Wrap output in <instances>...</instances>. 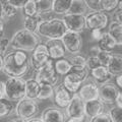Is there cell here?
Masks as SVG:
<instances>
[{
    "label": "cell",
    "mask_w": 122,
    "mask_h": 122,
    "mask_svg": "<svg viewBox=\"0 0 122 122\" xmlns=\"http://www.w3.org/2000/svg\"><path fill=\"white\" fill-rule=\"evenodd\" d=\"M30 66L28 53L20 50L10 51L3 56L2 71L9 77H22Z\"/></svg>",
    "instance_id": "obj_1"
},
{
    "label": "cell",
    "mask_w": 122,
    "mask_h": 122,
    "mask_svg": "<svg viewBox=\"0 0 122 122\" xmlns=\"http://www.w3.org/2000/svg\"><path fill=\"white\" fill-rule=\"evenodd\" d=\"M40 44L39 36L36 33L29 32L25 29L17 30L12 36L9 45L13 50H20L25 52H33Z\"/></svg>",
    "instance_id": "obj_2"
},
{
    "label": "cell",
    "mask_w": 122,
    "mask_h": 122,
    "mask_svg": "<svg viewBox=\"0 0 122 122\" xmlns=\"http://www.w3.org/2000/svg\"><path fill=\"white\" fill-rule=\"evenodd\" d=\"M66 32L67 29L63 20L61 18L54 17L50 21L41 22L36 34L39 37L46 38L47 40H61Z\"/></svg>",
    "instance_id": "obj_3"
},
{
    "label": "cell",
    "mask_w": 122,
    "mask_h": 122,
    "mask_svg": "<svg viewBox=\"0 0 122 122\" xmlns=\"http://www.w3.org/2000/svg\"><path fill=\"white\" fill-rule=\"evenodd\" d=\"M4 98L20 102L25 98V81L22 77H8L4 82Z\"/></svg>",
    "instance_id": "obj_4"
},
{
    "label": "cell",
    "mask_w": 122,
    "mask_h": 122,
    "mask_svg": "<svg viewBox=\"0 0 122 122\" xmlns=\"http://www.w3.org/2000/svg\"><path fill=\"white\" fill-rule=\"evenodd\" d=\"M34 79L37 81L40 85H50L54 86L59 79V76L56 73L54 68V60L50 59L44 66L35 70Z\"/></svg>",
    "instance_id": "obj_5"
},
{
    "label": "cell",
    "mask_w": 122,
    "mask_h": 122,
    "mask_svg": "<svg viewBox=\"0 0 122 122\" xmlns=\"http://www.w3.org/2000/svg\"><path fill=\"white\" fill-rule=\"evenodd\" d=\"M14 110L16 116L28 121L30 119H33L38 114V112H39V105H38V103L35 100L24 98L20 102H17Z\"/></svg>",
    "instance_id": "obj_6"
},
{
    "label": "cell",
    "mask_w": 122,
    "mask_h": 122,
    "mask_svg": "<svg viewBox=\"0 0 122 122\" xmlns=\"http://www.w3.org/2000/svg\"><path fill=\"white\" fill-rule=\"evenodd\" d=\"M109 25V16L103 11H92L86 15V29L103 30Z\"/></svg>",
    "instance_id": "obj_7"
},
{
    "label": "cell",
    "mask_w": 122,
    "mask_h": 122,
    "mask_svg": "<svg viewBox=\"0 0 122 122\" xmlns=\"http://www.w3.org/2000/svg\"><path fill=\"white\" fill-rule=\"evenodd\" d=\"M61 42L67 52H69L71 55L79 54L82 48V38L81 34L74 32H67L64 34V36L61 38Z\"/></svg>",
    "instance_id": "obj_8"
},
{
    "label": "cell",
    "mask_w": 122,
    "mask_h": 122,
    "mask_svg": "<svg viewBox=\"0 0 122 122\" xmlns=\"http://www.w3.org/2000/svg\"><path fill=\"white\" fill-rule=\"evenodd\" d=\"M65 115L68 118H76L83 120L85 115V102L77 96V94H73L71 101L65 108Z\"/></svg>",
    "instance_id": "obj_9"
},
{
    "label": "cell",
    "mask_w": 122,
    "mask_h": 122,
    "mask_svg": "<svg viewBox=\"0 0 122 122\" xmlns=\"http://www.w3.org/2000/svg\"><path fill=\"white\" fill-rule=\"evenodd\" d=\"M62 20L67 30L81 34L86 29V15L66 13L63 15Z\"/></svg>",
    "instance_id": "obj_10"
},
{
    "label": "cell",
    "mask_w": 122,
    "mask_h": 122,
    "mask_svg": "<svg viewBox=\"0 0 122 122\" xmlns=\"http://www.w3.org/2000/svg\"><path fill=\"white\" fill-rule=\"evenodd\" d=\"M50 59L51 58L49 57L46 45L40 43L32 52V55L30 57V64L34 69L37 70L42 66H44Z\"/></svg>",
    "instance_id": "obj_11"
},
{
    "label": "cell",
    "mask_w": 122,
    "mask_h": 122,
    "mask_svg": "<svg viewBox=\"0 0 122 122\" xmlns=\"http://www.w3.org/2000/svg\"><path fill=\"white\" fill-rule=\"evenodd\" d=\"M120 93V90L115 85L110 82L105 83L99 87V100H101L104 104L113 105Z\"/></svg>",
    "instance_id": "obj_12"
},
{
    "label": "cell",
    "mask_w": 122,
    "mask_h": 122,
    "mask_svg": "<svg viewBox=\"0 0 122 122\" xmlns=\"http://www.w3.org/2000/svg\"><path fill=\"white\" fill-rule=\"evenodd\" d=\"M72 95L70 92H68L62 83L57 86L54 89V94H53V102L55 106L59 109H65L69 104V102L72 99Z\"/></svg>",
    "instance_id": "obj_13"
},
{
    "label": "cell",
    "mask_w": 122,
    "mask_h": 122,
    "mask_svg": "<svg viewBox=\"0 0 122 122\" xmlns=\"http://www.w3.org/2000/svg\"><path fill=\"white\" fill-rule=\"evenodd\" d=\"M77 96L85 103L92 100H97L99 99V86L94 81H85L77 92Z\"/></svg>",
    "instance_id": "obj_14"
},
{
    "label": "cell",
    "mask_w": 122,
    "mask_h": 122,
    "mask_svg": "<svg viewBox=\"0 0 122 122\" xmlns=\"http://www.w3.org/2000/svg\"><path fill=\"white\" fill-rule=\"evenodd\" d=\"M66 115L57 107H47L43 110L40 119L43 122H65Z\"/></svg>",
    "instance_id": "obj_15"
},
{
    "label": "cell",
    "mask_w": 122,
    "mask_h": 122,
    "mask_svg": "<svg viewBox=\"0 0 122 122\" xmlns=\"http://www.w3.org/2000/svg\"><path fill=\"white\" fill-rule=\"evenodd\" d=\"M45 45L47 48L49 57L54 61L63 58L66 54V50L61 40H47Z\"/></svg>",
    "instance_id": "obj_16"
},
{
    "label": "cell",
    "mask_w": 122,
    "mask_h": 122,
    "mask_svg": "<svg viewBox=\"0 0 122 122\" xmlns=\"http://www.w3.org/2000/svg\"><path fill=\"white\" fill-rule=\"evenodd\" d=\"M83 82H85V81L81 79L76 73L69 71V73H67L63 77L62 85L68 92H70L73 95V94H77V92L79 91Z\"/></svg>",
    "instance_id": "obj_17"
},
{
    "label": "cell",
    "mask_w": 122,
    "mask_h": 122,
    "mask_svg": "<svg viewBox=\"0 0 122 122\" xmlns=\"http://www.w3.org/2000/svg\"><path fill=\"white\" fill-rule=\"evenodd\" d=\"M104 112V103L101 100H92L85 103V115L87 119L100 115L101 113Z\"/></svg>",
    "instance_id": "obj_18"
},
{
    "label": "cell",
    "mask_w": 122,
    "mask_h": 122,
    "mask_svg": "<svg viewBox=\"0 0 122 122\" xmlns=\"http://www.w3.org/2000/svg\"><path fill=\"white\" fill-rule=\"evenodd\" d=\"M91 75L93 77V81L95 83L99 86H103L105 83H108L112 78V75L110 74L106 66H99L95 69L91 70Z\"/></svg>",
    "instance_id": "obj_19"
},
{
    "label": "cell",
    "mask_w": 122,
    "mask_h": 122,
    "mask_svg": "<svg viewBox=\"0 0 122 122\" xmlns=\"http://www.w3.org/2000/svg\"><path fill=\"white\" fill-rule=\"evenodd\" d=\"M107 69L112 76H116L122 73V54L112 53L110 61L107 65Z\"/></svg>",
    "instance_id": "obj_20"
},
{
    "label": "cell",
    "mask_w": 122,
    "mask_h": 122,
    "mask_svg": "<svg viewBox=\"0 0 122 122\" xmlns=\"http://www.w3.org/2000/svg\"><path fill=\"white\" fill-rule=\"evenodd\" d=\"M73 0H53L52 1V11L55 14L64 15L69 12Z\"/></svg>",
    "instance_id": "obj_21"
},
{
    "label": "cell",
    "mask_w": 122,
    "mask_h": 122,
    "mask_svg": "<svg viewBox=\"0 0 122 122\" xmlns=\"http://www.w3.org/2000/svg\"><path fill=\"white\" fill-rule=\"evenodd\" d=\"M110 36L115 41L116 46H122V25L111 21L108 25V32Z\"/></svg>",
    "instance_id": "obj_22"
},
{
    "label": "cell",
    "mask_w": 122,
    "mask_h": 122,
    "mask_svg": "<svg viewBox=\"0 0 122 122\" xmlns=\"http://www.w3.org/2000/svg\"><path fill=\"white\" fill-rule=\"evenodd\" d=\"M98 48L102 51L111 52L116 47V43L113 40V38L109 35L108 33H103V36L100 40L98 41Z\"/></svg>",
    "instance_id": "obj_23"
},
{
    "label": "cell",
    "mask_w": 122,
    "mask_h": 122,
    "mask_svg": "<svg viewBox=\"0 0 122 122\" xmlns=\"http://www.w3.org/2000/svg\"><path fill=\"white\" fill-rule=\"evenodd\" d=\"M40 91V83L34 78L25 81V98L36 100Z\"/></svg>",
    "instance_id": "obj_24"
},
{
    "label": "cell",
    "mask_w": 122,
    "mask_h": 122,
    "mask_svg": "<svg viewBox=\"0 0 122 122\" xmlns=\"http://www.w3.org/2000/svg\"><path fill=\"white\" fill-rule=\"evenodd\" d=\"M54 68L58 76H65L67 73H69L71 69V65L68 59L61 58L54 61Z\"/></svg>",
    "instance_id": "obj_25"
},
{
    "label": "cell",
    "mask_w": 122,
    "mask_h": 122,
    "mask_svg": "<svg viewBox=\"0 0 122 122\" xmlns=\"http://www.w3.org/2000/svg\"><path fill=\"white\" fill-rule=\"evenodd\" d=\"M41 20L39 14H36L34 16H25L24 20V29L32 33H37L38 26L41 24Z\"/></svg>",
    "instance_id": "obj_26"
},
{
    "label": "cell",
    "mask_w": 122,
    "mask_h": 122,
    "mask_svg": "<svg viewBox=\"0 0 122 122\" xmlns=\"http://www.w3.org/2000/svg\"><path fill=\"white\" fill-rule=\"evenodd\" d=\"M14 109L15 107L13 105V102L9 101L6 98L0 99V119L8 117L13 112Z\"/></svg>",
    "instance_id": "obj_27"
},
{
    "label": "cell",
    "mask_w": 122,
    "mask_h": 122,
    "mask_svg": "<svg viewBox=\"0 0 122 122\" xmlns=\"http://www.w3.org/2000/svg\"><path fill=\"white\" fill-rule=\"evenodd\" d=\"M87 7L86 5V3L83 0H73L72 1L71 7L69 9L68 13H72V14H83L86 12Z\"/></svg>",
    "instance_id": "obj_28"
},
{
    "label": "cell",
    "mask_w": 122,
    "mask_h": 122,
    "mask_svg": "<svg viewBox=\"0 0 122 122\" xmlns=\"http://www.w3.org/2000/svg\"><path fill=\"white\" fill-rule=\"evenodd\" d=\"M54 94V87L50 85H40L39 95L37 97V100H48L53 97Z\"/></svg>",
    "instance_id": "obj_29"
},
{
    "label": "cell",
    "mask_w": 122,
    "mask_h": 122,
    "mask_svg": "<svg viewBox=\"0 0 122 122\" xmlns=\"http://www.w3.org/2000/svg\"><path fill=\"white\" fill-rule=\"evenodd\" d=\"M119 2L118 0H102L101 2V11L103 12H114L118 9Z\"/></svg>",
    "instance_id": "obj_30"
},
{
    "label": "cell",
    "mask_w": 122,
    "mask_h": 122,
    "mask_svg": "<svg viewBox=\"0 0 122 122\" xmlns=\"http://www.w3.org/2000/svg\"><path fill=\"white\" fill-rule=\"evenodd\" d=\"M52 1L53 0H36L37 13L52 11Z\"/></svg>",
    "instance_id": "obj_31"
},
{
    "label": "cell",
    "mask_w": 122,
    "mask_h": 122,
    "mask_svg": "<svg viewBox=\"0 0 122 122\" xmlns=\"http://www.w3.org/2000/svg\"><path fill=\"white\" fill-rule=\"evenodd\" d=\"M21 9H22V12H24L25 16H34V15L38 14L37 7H36V1H34V0H29Z\"/></svg>",
    "instance_id": "obj_32"
},
{
    "label": "cell",
    "mask_w": 122,
    "mask_h": 122,
    "mask_svg": "<svg viewBox=\"0 0 122 122\" xmlns=\"http://www.w3.org/2000/svg\"><path fill=\"white\" fill-rule=\"evenodd\" d=\"M68 61H69L71 67H85L86 58L81 54H75L72 55Z\"/></svg>",
    "instance_id": "obj_33"
},
{
    "label": "cell",
    "mask_w": 122,
    "mask_h": 122,
    "mask_svg": "<svg viewBox=\"0 0 122 122\" xmlns=\"http://www.w3.org/2000/svg\"><path fill=\"white\" fill-rule=\"evenodd\" d=\"M17 8H15L14 6L9 4L8 2H6L5 4H3V17L13 18L17 14Z\"/></svg>",
    "instance_id": "obj_34"
},
{
    "label": "cell",
    "mask_w": 122,
    "mask_h": 122,
    "mask_svg": "<svg viewBox=\"0 0 122 122\" xmlns=\"http://www.w3.org/2000/svg\"><path fill=\"white\" fill-rule=\"evenodd\" d=\"M111 55H112V52H107V51H102V50H99V52L97 53V58L100 61L101 65L102 66H106L108 65L110 58H111Z\"/></svg>",
    "instance_id": "obj_35"
},
{
    "label": "cell",
    "mask_w": 122,
    "mask_h": 122,
    "mask_svg": "<svg viewBox=\"0 0 122 122\" xmlns=\"http://www.w3.org/2000/svg\"><path fill=\"white\" fill-rule=\"evenodd\" d=\"M108 113L111 117L112 122H122V108H118V107L114 106L110 109Z\"/></svg>",
    "instance_id": "obj_36"
},
{
    "label": "cell",
    "mask_w": 122,
    "mask_h": 122,
    "mask_svg": "<svg viewBox=\"0 0 122 122\" xmlns=\"http://www.w3.org/2000/svg\"><path fill=\"white\" fill-rule=\"evenodd\" d=\"M86 68L89 69L90 71L95 69V68H97L99 66H101V63L100 61H99V59L97 58V56L95 55H91L86 58Z\"/></svg>",
    "instance_id": "obj_37"
},
{
    "label": "cell",
    "mask_w": 122,
    "mask_h": 122,
    "mask_svg": "<svg viewBox=\"0 0 122 122\" xmlns=\"http://www.w3.org/2000/svg\"><path fill=\"white\" fill-rule=\"evenodd\" d=\"M86 7L92 11H101L102 0H83Z\"/></svg>",
    "instance_id": "obj_38"
},
{
    "label": "cell",
    "mask_w": 122,
    "mask_h": 122,
    "mask_svg": "<svg viewBox=\"0 0 122 122\" xmlns=\"http://www.w3.org/2000/svg\"><path fill=\"white\" fill-rule=\"evenodd\" d=\"M90 122H112V119L110 117L108 112H103L100 115H98L96 117L92 118Z\"/></svg>",
    "instance_id": "obj_39"
},
{
    "label": "cell",
    "mask_w": 122,
    "mask_h": 122,
    "mask_svg": "<svg viewBox=\"0 0 122 122\" xmlns=\"http://www.w3.org/2000/svg\"><path fill=\"white\" fill-rule=\"evenodd\" d=\"M39 16L42 22H47L54 18V13H53V11H47V12L39 13Z\"/></svg>",
    "instance_id": "obj_40"
},
{
    "label": "cell",
    "mask_w": 122,
    "mask_h": 122,
    "mask_svg": "<svg viewBox=\"0 0 122 122\" xmlns=\"http://www.w3.org/2000/svg\"><path fill=\"white\" fill-rule=\"evenodd\" d=\"M28 1H29V0H7V2H8L9 4L14 6L15 8H17V9L22 8Z\"/></svg>",
    "instance_id": "obj_41"
},
{
    "label": "cell",
    "mask_w": 122,
    "mask_h": 122,
    "mask_svg": "<svg viewBox=\"0 0 122 122\" xmlns=\"http://www.w3.org/2000/svg\"><path fill=\"white\" fill-rule=\"evenodd\" d=\"M9 43H10V41H9V39H7V38H1V39H0V54L1 55L4 54V52L6 51Z\"/></svg>",
    "instance_id": "obj_42"
},
{
    "label": "cell",
    "mask_w": 122,
    "mask_h": 122,
    "mask_svg": "<svg viewBox=\"0 0 122 122\" xmlns=\"http://www.w3.org/2000/svg\"><path fill=\"white\" fill-rule=\"evenodd\" d=\"M112 21H115L117 24L122 25V9L118 8L117 10H115L113 12V20Z\"/></svg>",
    "instance_id": "obj_43"
},
{
    "label": "cell",
    "mask_w": 122,
    "mask_h": 122,
    "mask_svg": "<svg viewBox=\"0 0 122 122\" xmlns=\"http://www.w3.org/2000/svg\"><path fill=\"white\" fill-rule=\"evenodd\" d=\"M103 36V30H91V37L94 41H99Z\"/></svg>",
    "instance_id": "obj_44"
},
{
    "label": "cell",
    "mask_w": 122,
    "mask_h": 122,
    "mask_svg": "<svg viewBox=\"0 0 122 122\" xmlns=\"http://www.w3.org/2000/svg\"><path fill=\"white\" fill-rule=\"evenodd\" d=\"M115 86L119 90H122V73L115 76Z\"/></svg>",
    "instance_id": "obj_45"
},
{
    "label": "cell",
    "mask_w": 122,
    "mask_h": 122,
    "mask_svg": "<svg viewBox=\"0 0 122 122\" xmlns=\"http://www.w3.org/2000/svg\"><path fill=\"white\" fill-rule=\"evenodd\" d=\"M114 104H116V107H118V108H122V93L118 95V97L116 98Z\"/></svg>",
    "instance_id": "obj_46"
},
{
    "label": "cell",
    "mask_w": 122,
    "mask_h": 122,
    "mask_svg": "<svg viewBox=\"0 0 122 122\" xmlns=\"http://www.w3.org/2000/svg\"><path fill=\"white\" fill-rule=\"evenodd\" d=\"M4 35V21L3 20H0V39L3 38Z\"/></svg>",
    "instance_id": "obj_47"
},
{
    "label": "cell",
    "mask_w": 122,
    "mask_h": 122,
    "mask_svg": "<svg viewBox=\"0 0 122 122\" xmlns=\"http://www.w3.org/2000/svg\"><path fill=\"white\" fill-rule=\"evenodd\" d=\"M4 82L0 81V99L4 98Z\"/></svg>",
    "instance_id": "obj_48"
},
{
    "label": "cell",
    "mask_w": 122,
    "mask_h": 122,
    "mask_svg": "<svg viewBox=\"0 0 122 122\" xmlns=\"http://www.w3.org/2000/svg\"><path fill=\"white\" fill-rule=\"evenodd\" d=\"M9 122H26V120L22 119V118L17 116V117H14V118H12V119H10Z\"/></svg>",
    "instance_id": "obj_49"
},
{
    "label": "cell",
    "mask_w": 122,
    "mask_h": 122,
    "mask_svg": "<svg viewBox=\"0 0 122 122\" xmlns=\"http://www.w3.org/2000/svg\"><path fill=\"white\" fill-rule=\"evenodd\" d=\"M83 120L81 119H76V118H68L65 122H82Z\"/></svg>",
    "instance_id": "obj_50"
},
{
    "label": "cell",
    "mask_w": 122,
    "mask_h": 122,
    "mask_svg": "<svg viewBox=\"0 0 122 122\" xmlns=\"http://www.w3.org/2000/svg\"><path fill=\"white\" fill-rule=\"evenodd\" d=\"M0 20H3V3L0 1Z\"/></svg>",
    "instance_id": "obj_51"
},
{
    "label": "cell",
    "mask_w": 122,
    "mask_h": 122,
    "mask_svg": "<svg viewBox=\"0 0 122 122\" xmlns=\"http://www.w3.org/2000/svg\"><path fill=\"white\" fill-rule=\"evenodd\" d=\"M26 122H43V121H42L40 118H33V119H30Z\"/></svg>",
    "instance_id": "obj_52"
},
{
    "label": "cell",
    "mask_w": 122,
    "mask_h": 122,
    "mask_svg": "<svg viewBox=\"0 0 122 122\" xmlns=\"http://www.w3.org/2000/svg\"><path fill=\"white\" fill-rule=\"evenodd\" d=\"M3 68V55L0 54V71L2 70Z\"/></svg>",
    "instance_id": "obj_53"
},
{
    "label": "cell",
    "mask_w": 122,
    "mask_h": 122,
    "mask_svg": "<svg viewBox=\"0 0 122 122\" xmlns=\"http://www.w3.org/2000/svg\"><path fill=\"white\" fill-rule=\"evenodd\" d=\"M118 2H119V6H118V8L122 9V0H118Z\"/></svg>",
    "instance_id": "obj_54"
},
{
    "label": "cell",
    "mask_w": 122,
    "mask_h": 122,
    "mask_svg": "<svg viewBox=\"0 0 122 122\" xmlns=\"http://www.w3.org/2000/svg\"><path fill=\"white\" fill-rule=\"evenodd\" d=\"M34 1H36V0H34Z\"/></svg>",
    "instance_id": "obj_55"
}]
</instances>
